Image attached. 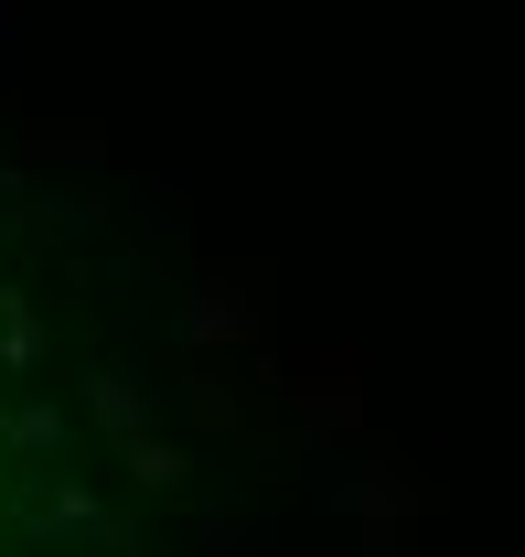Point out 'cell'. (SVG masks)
Listing matches in <instances>:
<instances>
[{"label": "cell", "instance_id": "6da1fadb", "mask_svg": "<svg viewBox=\"0 0 525 557\" xmlns=\"http://www.w3.org/2000/svg\"><path fill=\"white\" fill-rule=\"evenodd\" d=\"M130 386L54 269V214L0 161V557H139L172 450Z\"/></svg>", "mask_w": 525, "mask_h": 557}]
</instances>
